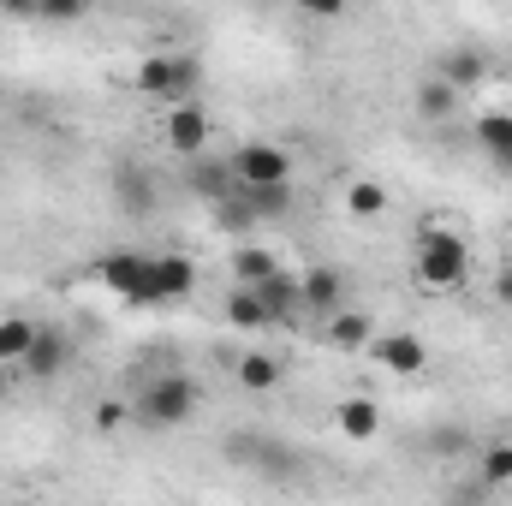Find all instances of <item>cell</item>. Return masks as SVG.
Returning <instances> with one entry per match:
<instances>
[{
  "label": "cell",
  "instance_id": "cell-1",
  "mask_svg": "<svg viewBox=\"0 0 512 506\" xmlns=\"http://www.w3.org/2000/svg\"><path fill=\"white\" fill-rule=\"evenodd\" d=\"M417 280L429 292H453L471 280V245L447 227H423L417 233Z\"/></svg>",
  "mask_w": 512,
  "mask_h": 506
},
{
  "label": "cell",
  "instance_id": "cell-2",
  "mask_svg": "<svg viewBox=\"0 0 512 506\" xmlns=\"http://www.w3.org/2000/svg\"><path fill=\"white\" fill-rule=\"evenodd\" d=\"M131 90L149 102H185L197 90V60L191 54H149V60H137Z\"/></svg>",
  "mask_w": 512,
  "mask_h": 506
},
{
  "label": "cell",
  "instance_id": "cell-3",
  "mask_svg": "<svg viewBox=\"0 0 512 506\" xmlns=\"http://www.w3.org/2000/svg\"><path fill=\"white\" fill-rule=\"evenodd\" d=\"M137 417L143 423H155V429H179V423H191L197 417V381L191 376H161L143 387V399H137Z\"/></svg>",
  "mask_w": 512,
  "mask_h": 506
},
{
  "label": "cell",
  "instance_id": "cell-4",
  "mask_svg": "<svg viewBox=\"0 0 512 506\" xmlns=\"http://www.w3.org/2000/svg\"><path fill=\"white\" fill-rule=\"evenodd\" d=\"M161 137H167L173 155L197 161V155L209 149V137H215V120H209L203 102H167V114H161Z\"/></svg>",
  "mask_w": 512,
  "mask_h": 506
},
{
  "label": "cell",
  "instance_id": "cell-5",
  "mask_svg": "<svg viewBox=\"0 0 512 506\" xmlns=\"http://www.w3.org/2000/svg\"><path fill=\"white\" fill-rule=\"evenodd\" d=\"M233 179L239 185H292V155L280 143H245L233 155Z\"/></svg>",
  "mask_w": 512,
  "mask_h": 506
},
{
  "label": "cell",
  "instance_id": "cell-6",
  "mask_svg": "<svg viewBox=\"0 0 512 506\" xmlns=\"http://www.w3.org/2000/svg\"><path fill=\"white\" fill-rule=\"evenodd\" d=\"M191 286H197V262L191 256H149V298L143 304H179V298H191Z\"/></svg>",
  "mask_w": 512,
  "mask_h": 506
},
{
  "label": "cell",
  "instance_id": "cell-7",
  "mask_svg": "<svg viewBox=\"0 0 512 506\" xmlns=\"http://www.w3.org/2000/svg\"><path fill=\"white\" fill-rule=\"evenodd\" d=\"M102 280L120 292V298H131V304H143L149 298V256H137V251H114V256H102Z\"/></svg>",
  "mask_w": 512,
  "mask_h": 506
},
{
  "label": "cell",
  "instance_id": "cell-8",
  "mask_svg": "<svg viewBox=\"0 0 512 506\" xmlns=\"http://www.w3.org/2000/svg\"><path fill=\"white\" fill-rule=\"evenodd\" d=\"M298 286H304V316H334L346 304V274L340 268H304Z\"/></svg>",
  "mask_w": 512,
  "mask_h": 506
},
{
  "label": "cell",
  "instance_id": "cell-9",
  "mask_svg": "<svg viewBox=\"0 0 512 506\" xmlns=\"http://www.w3.org/2000/svg\"><path fill=\"white\" fill-rule=\"evenodd\" d=\"M370 352H376V364H387L393 376H417L429 364V346L417 334H382V340H370Z\"/></svg>",
  "mask_w": 512,
  "mask_h": 506
},
{
  "label": "cell",
  "instance_id": "cell-10",
  "mask_svg": "<svg viewBox=\"0 0 512 506\" xmlns=\"http://www.w3.org/2000/svg\"><path fill=\"white\" fill-rule=\"evenodd\" d=\"M256 292H262V304H268V316H274V322H292V316H304V286H298V274L274 268L268 280H256Z\"/></svg>",
  "mask_w": 512,
  "mask_h": 506
},
{
  "label": "cell",
  "instance_id": "cell-11",
  "mask_svg": "<svg viewBox=\"0 0 512 506\" xmlns=\"http://www.w3.org/2000/svg\"><path fill=\"white\" fill-rule=\"evenodd\" d=\"M334 423H340V435H346V441H376V435H382V405H376V399H364V393H352V399H340Z\"/></svg>",
  "mask_w": 512,
  "mask_h": 506
},
{
  "label": "cell",
  "instance_id": "cell-12",
  "mask_svg": "<svg viewBox=\"0 0 512 506\" xmlns=\"http://www.w3.org/2000/svg\"><path fill=\"white\" fill-rule=\"evenodd\" d=\"M370 340H376V328H370L364 310H334V316H328V346H334V352H364Z\"/></svg>",
  "mask_w": 512,
  "mask_h": 506
},
{
  "label": "cell",
  "instance_id": "cell-13",
  "mask_svg": "<svg viewBox=\"0 0 512 506\" xmlns=\"http://www.w3.org/2000/svg\"><path fill=\"white\" fill-rule=\"evenodd\" d=\"M18 370H24V376H36V381L60 376V370H66V334H48V328H42V334H36V346L24 352V364H18Z\"/></svg>",
  "mask_w": 512,
  "mask_h": 506
},
{
  "label": "cell",
  "instance_id": "cell-14",
  "mask_svg": "<svg viewBox=\"0 0 512 506\" xmlns=\"http://www.w3.org/2000/svg\"><path fill=\"white\" fill-rule=\"evenodd\" d=\"M441 78H447L453 90H477V84L489 78V54H483V48H453V54L441 60Z\"/></svg>",
  "mask_w": 512,
  "mask_h": 506
},
{
  "label": "cell",
  "instance_id": "cell-15",
  "mask_svg": "<svg viewBox=\"0 0 512 506\" xmlns=\"http://www.w3.org/2000/svg\"><path fill=\"white\" fill-rule=\"evenodd\" d=\"M227 322H233V328H245V334L274 328V316H268V304H262V292H256V286H233V298H227Z\"/></svg>",
  "mask_w": 512,
  "mask_h": 506
},
{
  "label": "cell",
  "instance_id": "cell-16",
  "mask_svg": "<svg viewBox=\"0 0 512 506\" xmlns=\"http://www.w3.org/2000/svg\"><path fill=\"white\" fill-rule=\"evenodd\" d=\"M36 334H42V328H36L30 316H0V364H12V370H18V364H24V352L36 346Z\"/></svg>",
  "mask_w": 512,
  "mask_h": 506
},
{
  "label": "cell",
  "instance_id": "cell-17",
  "mask_svg": "<svg viewBox=\"0 0 512 506\" xmlns=\"http://www.w3.org/2000/svg\"><path fill=\"white\" fill-rule=\"evenodd\" d=\"M477 143L489 149L495 167L512 173V114H483V120H477Z\"/></svg>",
  "mask_w": 512,
  "mask_h": 506
},
{
  "label": "cell",
  "instance_id": "cell-18",
  "mask_svg": "<svg viewBox=\"0 0 512 506\" xmlns=\"http://www.w3.org/2000/svg\"><path fill=\"white\" fill-rule=\"evenodd\" d=\"M233 161H197V173H191V191L197 197H209V203H227L233 197Z\"/></svg>",
  "mask_w": 512,
  "mask_h": 506
},
{
  "label": "cell",
  "instance_id": "cell-19",
  "mask_svg": "<svg viewBox=\"0 0 512 506\" xmlns=\"http://www.w3.org/2000/svg\"><path fill=\"white\" fill-rule=\"evenodd\" d=\"M346 215H352V221H382L387 191L376 185V179H352V185H346Z\"/></svg>",
  "mask_w": 512,
  "mask_h": 506
},
{
  "label": "cell",
  "instance_id": "cell-20",
  "mask_svg": "<svg viewBox=\"0 0 512 506\" xmlns=\"http://www.w3.org/2000/svg\"><path fill=\"white\" fill-rule=\"evenodd\" d=\"M114 197L126 203L131 215H143V209L155 203V179H149L143 167H120V173H114Z\"/></svg>",
  "mask_w": 512,
  "mask_h": 506
},
{
  "label": "cell",
  "instance_id": "cell-21",
  "mask_svg": "<svg viewBox=\"0 0 512 506\" xmlns=\"http://www.w3.org/2000/svg\"><path fill=\"white\" fill-rule=\"evenodd\" d=\"M239 387H245V393H274V387H280V358L245 352V358H239Z\"/></svg>",
  "mask_w": 512,
  "mask_h": 506
},
{
  "label": "cell",
  "instance_id": "cell-22",
  "mask_svg": "<svg viewBox=\"0 0 512 506\" xmlns=\"http://www.w3.org/2000/svg\"><path fill=\"white\" fill-rule=\"evenodd\" d=\"M453 102H459V90H453L441 72L417 84V114H423V120H447V114H453Z\"/></svg>",
  "mask_w": 512,
  "mask_h": 506
},
{
  "label": "cell",
  "instance_id": "cell-23",
  "mask_svg": "<svg viewBox=\"0 0 512 506\" xmlns=\"http://www.w3.org/2000/svg\"><path fill=\"white\" fill-rule=\"evenodd\" d=\"M239 191H245L251 221H268V215H286L292 209V185H239Z\"/></svg>",
  "mask_w": 512,
  "mask_h": 506
},
{
  "label": "cell",
  "instance_id": "cell-24",
  "mask_svg": "<svg viewBox=\"0 0 512 506\" xmlns=\"http://www.w3.org/2000/svg\"><path fill=\"white\" fill-rule=\"evenodd\" d=\"M274 268H280V256L262 251V245H245V251H233V280H239V286H256V280H268Z\"/></svg>",
  "mask_w": 512,
  "mask_h": 506
},
{
  "label": "cell",
  "instance_id": "cell-25",
  "mask_svg": "<svg viewBox=\"0 0 512 506\" xmlns=\"http://www.w3.org/2000/svg\"><path fill=\"white\" fill-rule=\"evenodd\" d=\"M483 483H512V441L483 453Z\"/></svg>",
  "mask_w": 512,
  "mask_h": 506
},
{
  "label": "cell",
  "instance_id": "cell-26",
  "mask_svg": "<svg viewBox=\"0 0 512 506\" xmlns=\"http://www.w3.org/2000/svg\"><path fill=\"white\" fill-rule=\"evenodd\" d=\"M90 12V0H36V18H60V24H72V18H84Z\"/></svg>",
  "mask_w": 512,
  "mask_h": 506
},
{
  "label": "cell",
  "instance_id": "cell-27",
  "mask_svg": "<svg viewBox=\"0 0 512 506\" xmlns=\"http://www.w3.org/2000/svg\"><path fill=\"white\" fill-rule=\"evenodd\" d=\"M126 417H131L126 399H102V405H96V429H102V435H108V429H120Z\"/></svg>",
  "mask_w": 512,
  "mask_h": 506
},
{
  "label": "cell",
  "instance_id": "cell-28",
  "mask_svg": "<svg viewBox=\"0 0 512 506\" xmlns=\"http://www.w3.org/2000/svg\"><path fill=\"white\" fill-rule=\"evenodd\" d=\"M298 12H304V18H340L346 0H298Z\"/></svg>",
  "mask_w": 512,
  "mask_h": 506
},
{
  "label": "cell",
  "instance_id": "cell-29",
  "mask_svg": "<svg viewBox=\"0 0 512 506\" xmlns=\"http://www.w3.org/2000/svg\"><path fill=\"white\" fill-rule=\"evenodd\" d=\"M495 298L512 310V268H501V274H495Z\"/></svg>",
  "mask_w": 512,
  "mask_h": 506
},
{
  "label": "cell",
  "instance_id": "cell-30",
  "mask_svg": "<svg viewBox=\"0 0 512 506\" xmlns=\"http://www.w3.org/2000/svg\"><path fill=\"white\" fill-rule=\"evenodd\" d=\"M6 12H18V18H36V0H0Z\"/></svg>",
  "mask_w": 512,
  "mask_h": 506
},
{
  "label": "cell",
  "instance_id": "cell-31",
  "mask_svg": "<svg viewBox=\"0 0 512 506\" xmlns=\"http://www.w3.org/2000/svg\"><path fill=\"white\" fill-rule=\"evenodd\" d=\"M507 245H512V227H507Z\"/></svg>",
  "mask_w": 512,
  "mask_h": 506
}]
</instances>
